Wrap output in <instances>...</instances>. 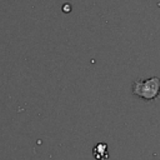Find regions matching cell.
<instances>
[{
  "mask_svg": "<svg viewBox=\"0 0 160 160\" xmlns=\"http://www.w3.org/2000/svg\"><path fill=\"white\" fill-rule=\"evenodd\" d=\"M132 94L144 100H155L160 94V79L151 76L149 79H139L132 82Z\"/></svg>",
  "mask_w": 160,
  "mask_h": 160,
  "instance_id": "6da1fadb",
  "label": "cell"
},
{
  "mask_svg": "<svg viewBox=\"0 0 160 160\" xmlns=\"http://www.w3.org/2000/svg\"><path fill=\"white\" fill-rule=\"evenodd\" d=\"M92 154L96 160H106L109 158V148L105 142H99L92 149Z\"/></svg>",
  "mask_w": 160,
  "mask_h": 160,
  "instance_id": "7a4b0ae2",
  "label": "cell"
}]
</instances>
